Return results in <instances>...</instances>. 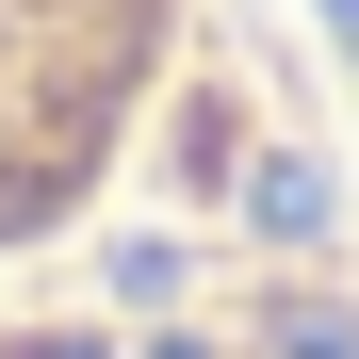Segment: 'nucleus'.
I'll return each instance as SVG.
<instances>
[{"mask_svg":"<svg viewBox=\"0 0 359 359\" xmlns=\"http://www.w3.org/2000/svg\"><path fill=\"white\" fill-rule=\"evenodd\" d=\"M196 0H0V262L82 229L163 131Z\"/></svg>","mask_w":359,"mask_h":359,"instance_id":"nucleus-1","label":"nucleus"}]
</instances>
